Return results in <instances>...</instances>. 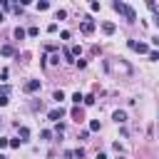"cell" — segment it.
Returning <instances> with one entry per match:
<instances>
[{
  "mask_svg": "<svg viewBox=\"0 0 159 159\" xmlns=\"http://www.w3.org/2000/svg\"><path fill=\"white\" fill-rule=\"evenodd\" d=\"M127 45H129V50H134V52H139V55H149V52H152V50H149V45L137 42V40H129Z\"/></svg>",
  "mask_w": 159,
  "mask_h": 159,
  "instance_id": "obj_2",
  "label": "cell"
},
{
  "mask_svg": "<svg viewBox=\"0 0 159 159\" xmlns=\"http://www.w3.org/2000/svg\"><path fill=\"white\" fill-rule=\"evenodd\" d=\"M72 102H75V104H80V102H84V97H82L80 92H75V94H72Z\"/></svg>",
  "mask_w": 159,
  "mask_h": 159,
  "instance_id": "obj_12",
  "label": "cell"
},
{
  "mask_svg": "<svg viewBox=\"0 0 159 159\" xmlns=\"http://www.w3.org/2000/svg\"><path fill=\"white\" fill-rule=\"evenodd\" d=\"M102 30H104V35H112L114 32V22H102Z\"/></svg>",
  "mask_w": 159,
  "mask_h": 159,
  "instance_id": "obj_8",
  "label": "cell"
},
{
  "mask_svg": "<svg viewBox=\"0 0 159 159\" xmlns=\"http://www.w3.org/2000/svg\"><path fill=\"white\" fill-rule=\"evenodd\" d=\"M25 35H27V32H25V30H22V27H15V37H17V40H22V37H25Z\"/></svg>",
  "mask_w": 159,
  "mask_h": 159,
  "instance_id": "obj_10",
  "label": "cell"
},
{
  "mask_svg": "<svg viewBox=\"0 0 159 159\" xmlns=\"http://www.w3.org/2000/svg\"><path fill=\"white\" fill-rule=\"evenodd\" d=\"M149 60H159V50H152L149 52Z\"/></svg>",
  "mask_w": 159,
  "mask_h": 159,
  "instance_id": "obj_19",
  "label": "cell"
},
{
  "mask_svg": "<svg viewBox=\"0 0 159 159\" xmlns=\"http://www.w3.org/2000/svg\"><path fill=\"white\" fill-rule=\"evenodd\" d=\"M112 7H114L119 15H124V17H127V22H134V20H137V12H134V7H129L127 2H122V0H114V2H112Z\"/></svg>",
  "mask_w": 159,
  "mask_h": 159,
  "instance_id": "obj_1",
  "label": "cell"
},
{
  "mask_svg": "<svg viewBox=\"0 0 159 159\" xmlns=\"http://www.w3.org/2000/svg\"><path fill=\"white\" fill-rule=\"evenodd\" d=\"M72 154H75V157H77V159H82V157H84V149H82V147H77V149H75V152H72Z\"/></svg>",
  "mask_w": 159,
  "mask_h": 159,
  "instance_id": "obj_16",
  "label": "cell"
},
{
  "mask_svg": "<svg viewBox=\"0 0 159 159\" xmlns=\"http://www.w3.org/2000/svg\"><path fill=\"white\" fill-rule=\"evenodd\" d=\"M52 99H55V102H62V99H65V94H62V89H57V92L52 94Z\"/></svg>",
  "mask_w": 159,
  "mask_h": 159,
  "instance_id": "obj_11",
  "label": "cell"
},
{
  "mask_svg": "<svg viewBox=\"0 0 159 159\" xmlns=\"http://www.w3.org/2000/svg\"><path fill=\"white\" fill-rule=\"evenodd\" d=\"M0 52H2L5 57H12V55H15V47H12V45H2V47H0Z\"/></svg>",
  "mask_w": 159,
  "mask_h": 159,
  "instance_id": "obj_7",
  "label": "cell"
},
{
  "mask_svg": "<svg viewBox=\"0 0 159 159\" xmlns=\"http://www.w3.org/2000/svg\"><path fill=\"white\" fill-rule=\"evenodd\" d=\"M112 117H114V122H117V124H124V122H127V112H122V109H117Z\"/></svg>",
  "mask_w": 159,
  "mask_h": 159,
  "instance_id": "obj_6",
  "label": "cell"
},
{
  "mask_svg": "<svg viewBox=\"0 0 159 159\" xmlns=\"http://www.w3.org/2000/svg\"><path fill=\"white\" fill-rule=\"evenodd\" d=\"M84 104H94V94H87L84 97Z\"/></svg>",
  "mask_w": 159,
  "mask_h": 159,
  "instance_id": "obj_17",
  "label": "cell"
},
{
  "mask_svg": "<svg viewBox=\"0 0 159 159\" xmlns=\"http://www.w3.org/2000/svg\"><path fill=\"white\" fill-rule=\"evenodd\" d=\"M40 89V80H27L25 82V92L30 94V92H37Z\"/></svg>",
  "mask_w": 159,
  "mask_h": 159,
  "instance_id": "obj_5",
  "label": "cell"
},
{
  "mask_svg": "<svg viewBox=\"0 0 159 159\" xmlns=\"http://www.w3.org/2000/svg\"><path fill=\"white\" fill-rule=\"evenodd\" d=\"M7 104V94H0V107H5Z\"/></svg>",
  "mask_w": 159,
  "mask_h": 159,
  "instance_id": "obj_21",
  "label": "cell"
},
{
  "mask_svg": "<svg viewBox=\"0 0 159 159\" xmlns=\"http://www.w3.org/2000/svg\"><path fill=\"white\" fill-rule=\"evenodd\" d=\"M92 30H94V20H92V17L87 15V17L82 20V32H84V35H89Z\"/></svg>",
  "mask_w": 159,
  "mask_h": 159,
  "instance_id": "obj_4",
  "label": "cell"
},
{
  "mask_svg": "<svg viewBox=\"0 0 159 159\" xmlns=\"http://www.w3.org/2000/svg\"><path fill=\"white\" fill-rule=\"evenodd\" d=\"M89 132H99V122H97V119L89 122Z\"/></svg>",
  "mask_w": 159,
  "mask_h": 159,
  "instance_id": "obj_13",
  "label": "cell"
},
{
  "mask_svg": "<svg viewBox=\"0 0 159 159\" xmlns=\"http://www.w3.org/2000/svg\"><path fill=\"white\" fill-rule=\"evenodd\" d=\"M97 159H107V154H104V152H99V154H97Z\"/></svg>",
  "mask_w": 159,
  "mask_h": 159,
  "instance_id": "obj_22",
  "label": "cell"
},
{
  "mask_svg": "<svg viewBox=\"0 0 159 159\" xmlns=\"http://www.w3.org/2000/svg\"><path fill=\"white\" fill-rule=\"evenodd\" d=\"M7 144H10V139H5V137H0V149H5Z\"/></svg>",
  "mask_w": 159,
  "mask_h": 159,
  "instance_id": "obj_20",
  "label": "cell"
},
{
  "mask_svg": "<svg viewBox=\"0 0 159 159\" xmlns=\"http://www.w3.org/2000/svg\"><path fill=\"white\" fill-rule=\"evenodd\" d=\"M0 159H5V157H2V154H0Z\"/></svg>",
  "mask_w": 159,
  "mask_h": 159,
  "instance_id": "obj_24",
  "label": "cell"
},
{
  "mask_svg": "<svg viewBox=\"0 0 159 159\" xmlns=\"http://www.w3.org/2000/svg\"><path fill=\"white\" fill-rule=\"evenodd\" d=\"M55 132H57V137H62V134H65V127H62V124H57V127H55Z\"/></svg>",
  "mask_w": 159,
  "mask_h": 159,
  "instance_id": "obj_18",
  "label": "cell"
},
{
  "mask_svg": "<svg viewBox=\"0 0 159 159\" xmlns=\"http://www.w3.org/2000/svg\"><path fill=\"white\" fill-rule=\"evenodd\" d=\"M72 117H75V122H82V112H80V107L72 109Z\"/></svg>",
  "mask_w": 159,
  "mask_h": 159,
  "instance_id": "obj_9",
  "label": "cell"
},
{
  "mask_svg": "<svg viewBox=\"0 0 159 159\" xmlns=\"http://www.w3.org/2000/svg\"><path fill=\"white\" fill-rule=\"evenodd\" d=\"M0 22H2V12H0Z\"/></svg>",
  "mask_w": 159,
  "mask_h": 159,
  "instance_id": "obj_23",
  "label": "cell"
},
{
  "mask_svg": "<svg viewBox=\"0 0 159 159\" xmlns=\"http://www.w3.org/2000/svg\"><path fill=\"white\" fill-rule=\"evenodd\" d=\"M47 7H50V2H47V0H42V2H37V10H40V12H42V10H47Z\"/></svg>",
  "mask_w": 159,
  "mask_h": 159,
  "instance_id": "obj_15",
  "label": "cell"
},
{
  "mask_svg": "<svg viewBox=\"0 0 159 159\" xmlns=\"http://www.w3.org/2000/svg\"><path fill=\"white\" fill-rule=\"evenodd\" d=\"M62 114H65V109H62V107H55V109H50V112H47V119H50V122H60V119H62Z\"/></svg>",
  "mask_w": 159,
  "mask_h": 159,
  "instance_id": "obj_3",
  "label": "cell"
},
{
  "mask_svg": "<svg viewBox=\"0 0 159 159\" xmlns=\"http://www.w3.org/2000/svg\"><path fill=\"white\" fill-rule=\"evenodd\" d=\"M20 137H22V142H25V139L30 137V129H27V127H20Z\"/></svg>",
  "mask_w": 159,
  "mask_h": 159,
  "instance_id": "obj_14",
  "label": "cell"
}]
</instances>
